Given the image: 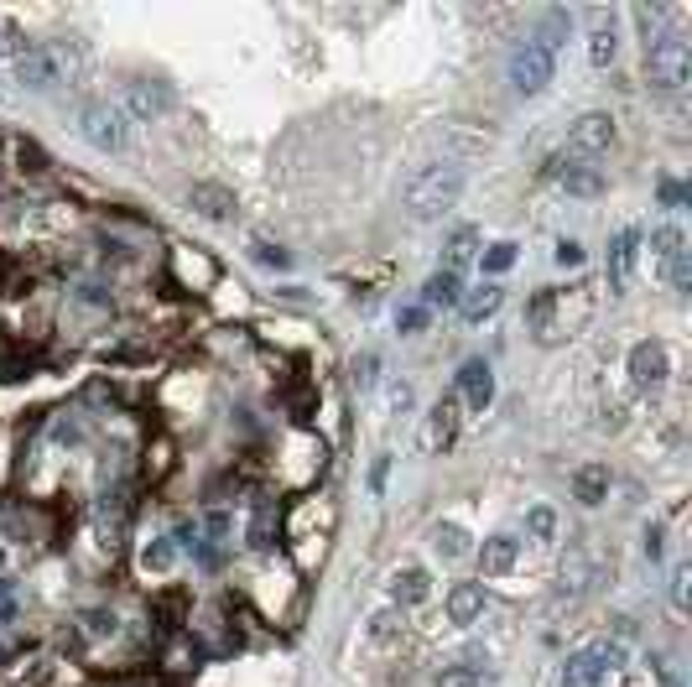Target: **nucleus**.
Instances as JSON below:
<instances>
[{"mask_svg":"<svg viewBox=\"0 0 692 687\" xmlns=\"http://www.w3.org/2000/svg\"><path fill=\"white\" fill-rule=\"evenodd\" d=\"M437 687H479V672L474 666H448V672H437Z\"/></svg>","mask_w":692,"mask_h":687,"instance_id":"obj_35","label":"nucleus"},{"mask_svg":"<svg viewBox=\"0 0 692 687\" xmlns=\"http://www.w3.org/2000/svg\"><path fill=\"white\" fill-rule=\"evenodd\" d=\"M78 131H84L99 151H131V125H125V115L110 110V105H84Z\"/></svg>","mask_w":692,"mask_h":687,"instance_id":"obj_5","label":"nucleus"},{"mask_svg":"<svg viewBox=\"0 0 692 687\" xmlns=\"http://www.w3.org/2000/svg\"><path fill=\"white\" fill-rule=\"evenodd\" d=\"M428 303H443V308L458 303V277H454V271H437V277H432V282H428Z\"/></svg>","mask_w":692,"mask_h":687,"instance_id":"obj_28","label":"nucleus"},{"mask_svg":"<svg viewBox=\"0 0 692 687\" xmlns=\"http://www.w3.org/2000/svg\"><path fill=\"white\" fill-rule=\"evenodd\" d=\"M568 26H573V16H568V11H547V16H542V26H536V37H531V42H536V48H542V52H557V48H563V42H568Z\"/></svg>","mask_w":692,"mask_h":687,"instance_id":"obj_21","label":"nucleus"},{"mask_svg":"<svg viewBox=\"0 0 692 687\" xmlns=\"http://www.w3.org/2000/svg\"><path fill=\"white\" fill-rule=\"evenodd\" d=\"M645 557H662V526L645 531Z\"/></svg>","mask_w":692,"mask_h":687,"instance_id":"obj_43","label":"nucleus"},{"mask_svg":"<svg viewBox=\"0 0 692 687\" xmlns=\"http://www.w3.org/2000/svg\"><path fill=\"white\" fill-rule=\"evenodd\" d=\"M563 193H568V198H598V193H604V177L589 172V167H568V172H563Z\"/></svg>","mask_w":692,"mask_h":687,"instance_id":"obj_23","label":"nucleus"},{"mask_svg":"<svg viewBox=\"0 0 692 687\" xmlns=\"http://www.w3.org/2000/svg\"><path fill=\"white\" fill-rule=\"evenodd\" d=\"M484 604H490V599H484V589H479V584H458V589L448 593V619L469 630V625L484 615Z\"/></svg>","mask_w":692,"mask_h":687,"instance_id":"obj_14","label":"nucleus"},{"mask_svg":"<svg viewBox=\"0 0 692 687\" xmlns=\"http://www.w3.org/2000/svg\"><path fill=\"white\" fill-rule=\"evenodd\" d=\"M428 329V308H401L396 312V333H422Z\"/></svg>","mask_w":692,"mask_h":687,"instance_id":"obj_36","label":"nucleus"},{"mask_svg":"<svg viewBox=\"0 0 692 687\" xmlns=\"http://www.w3.org/2000/svg\"><path fill=\"white\" fill-rule=\"evenodd\" d=\"M428 593H432V573H422V568H406L391 578V599L396 604H422Z\"/></svg>","mask_w":692,"mask_h":687,"instance_id":"obj_19","label":"nucleus"},{"mask_svg":"<svg viewBox=\"0 0 692 687\" xmlns=\"http://www.w3.org/2000/svg\"><path fill=\"white\" fill-rule=\"evenodd\" d=\"M375 376H381V359H375V355H359L355 370H349V380H355L359 391H370V385H375Z\"/></svg>","mask_w":692,"mask_h":687,"instance_id":"obj_31","label":"nucleus"},{"mask_svg":"<svg viewBox=\"0 0 692 687\" xmlns=\"http://www.w3.org/2000/svg\"><path fill=\"white\" fill-rule=\"evenodd\" d=\"M37 48V42H26V32H16L11 22H0V63H16L26 52Z\"/></svg>","mask_w":692,"mask_h":687,"instance_id":"obj_27","label":"nucleus"},{"mask_svg":"<svg viewBox=\"0 0 692 687\" xmlns=\"http://www.w3.org/2000/svg\"><path fill=\"white\" fill-rule=\"evenodd\" d=\"M688 73H692V42H688V32L671 26L667 37H656V42L645 48V78H651L656 89H682Z\"/></svg>","mask_w":692,"mask_h":687,"instance_id":"obj_3","label":"nucleus"},{"mask_svg":"<svg viewBox=\"0 0 692 687\" xmlns=\"http://www.w3.org/2000/svg\"><path fill=\"white\" fill-rule=\"evenodd\" d=\"M594 589V557L589 552H573L568 557V568H563V578H557V599H578V593Z\"/></svg>","mask_w":692,"mask_h":687,"instance_id":"obj_15","label":"nucleus"},{"mask_svg":"<svg viewBox=\"0 0 692 687\" xmlns=\"http://www.w3.org/2000/svg\"><path fill=\"white\" fill-rule=\"evenodd\" d=\"M667 277H671V286H677V292H688V286H692V256H688V250L667 261Z\"/></svg>","mask_w":692,"mask_h":687,"instance_id":"obj_33","label":"nucleus"},{"mask_svg":"<svg viewBox=\"0 0 692 687\" xmlns=\"http://www.w3.org/2000/svg\"><path fill=\"white\" fill-rule=\"evenodd\" d=\"M598 677H604V666H598L594 646H583L563 662V687H598Z\"/></svg>","mask_w":692,"mask_h":687,"instance_id":"obj_16","label":"nucleus"},{"mask_svg":"<svg viewBox=\"0 0 692 687\" xmlns=\"http://www.w3.org/2000/svg\"><path fill=\"white\" fill-rule=\"evenodd\" d=\"M458 402H469V406L495 402V370H490L484 359H469V365L458 370Z\"/></svg>","mask_w":692,"mask_h":687,"instance_id":"obj_10","label":"nucleus"},{"mask_svg":"<svg viewBox=\"0 0 692 687\" xmlns=\"http://www.w3.org/2000/svg\"><path fill=\"white\" fill-rule=\"evenodd\" d=\"M84 63V42H48V48H32L26 58H16V84L22 89H58L63 78H73V69Z\"/></svg>","mask_w":692,"mask_h":687,"instance_id":"obj_2","label":"nucleus"},{"mask_svg":"<svg viewBox=\"0 0 692 687\" xmlns=\"http://www.w3.org/2000/svg\"><path fill=\"white\" fill-rule=\"evenodd\" d=\"M401 636V615L396 610H375L370 615V640H396Z\"/></svg>","mask_w":692,"mask_h":687,"instance_id":"obj_29","label":"nucleus"},{"mask_svg":"<svg viewBox=\"0 0 692 687\" xmlns=\"http://www.w3.org/2000/svg\"><path fill=\"white\" fill-rule=\"evenodd\" d=\"M250 542H256V547H271V500H261V511H256V526H250Z\"/></svg>","mask_w":692,"mask_h":687,"instance_id":"obj_37","label":"nucleus"},{"mask_svg":"<svg viewBox=\"0 0 692 687\" xmlns=\"http://www.w3.org/2000/svg\"><path fill=\"white\" fill-rule=\"evenodd\" d=\"M516 266V245H495V250H484V271L490 277H501V271H510Z\"/></svg>","mask_w":692,"mask_h":687,"instance_id":"obj_32","label":"nucleus"},{"mask_svg":"<svg viewBox=\"0 0 692 687\" xmlns=\"http://www.w3.org/2000/svg\"><path fill=\"white\" fill-rule=\"evenodd\" d=\"M84 630H89V636H115V615H110V610H89Z\"/></svg>","mask_w":692,"mask_h":687,"instance_id":"obj_38","label":"nucleus"},{"mask_svg":"<svg viewBox=\"0 0 692 687\" xmlns=\"http://www.w3.org/2000/svg\"><path fill=\"white\" fill-rule=\"evenodd\" d=\"M688 584H692V568L671 573V610H677V615H688Z\"/></svg>","mask_w":692,"mask_h":687,"instance_id":"obj_34","label":"nucleus"},{"mask_svg":"<svg viewBox=\"0 0 692 687\" xmlns=\"http://www.w3.org/2000/svg\"><path fill=\"white\" fill-rule=\"evenodd\" d=\"M0 573H5V542H0Z\"/></svg>","mask_w":692,"mask_h":687,"instance_id":"obj_45","label":"nucleus"},{"mask_svg":"<svg viewBox=\"0 0 692 687\" xmlns=\"http://www.w3.org/2000/svg\"><path fill=\"white\" fill-rule=\"evenodd\" d=\"M573 495L583 505H604V495H609V464H583L573 475Z\"/></svg>","mask_w":692,"mask_h":687,"instance_id":"obj_17","label":"nucleus"},{"mask_svg":"<svg viewBox=\"0 0 692 687\" xmlns=\"http://www.w3.org/2000/svg\"><path fill=\"white\" fill-rule=\"evenodd\" d=\"M474 256H479V230H474V224H464V230H454V235L443 240V266H437V271H454V277H458Z\"/></svg>","mask_w":692,"mask_h":687,"instance_id":"obj_13","label":"nucleus"},{"mask_svg":"<svg viewBox=\"0 0 692 687\" xmlns=\"http://www.w3.org/2000/svg\"><path fill=\"white\" fill-rule=\"evenodd\" d=\"M385 475H391V458H381V464H375V469H370V484H375V490H381V484H385Z\"/></svg>","mask_w":692,"mask_h":687,"instance_id":"obj_44","label":"nucleus"},{"mask_svg":"<svg viewBox=\"0 0 692 687\" xmlns=\"http://www.w3.org/2000/svg\"><path fill=\"white\" fill-rule=\"evenodd\" d=\"M671 359H667V344L662 339H641L635 349H630V385L635 391H656L662 380H667Z\"/></svg>","mask_w":692,"mask_h":687,"instance_id":"obj_6","label":"nucleus"},{"mask_svg":"<svg viewBox=\"0 0 692 687\" xmlns=\"http://www.w3.org/2000/svg\"><path fill=\"white\" fill-rule=\"evenodd\" d=\"M256 261H265V266H292V256H287V250H271V245H256Z\"/></svg>","mask_w":692,"mask_h":687,"instance_id":"obj_41","label":"nucleus"},{"mask_svg":"<svg viewBox=\"0 0 692 687\" xmlns=\"http://www.w3.org/2000/svg\"><path fill=\"white\" fill-rule=\"evenodd\" d=\"M188 204L198 213H209V219H235V193L230 188H219V183H193V193H188Z\"/></svg>","mask_w":692,"mask_h":687,"instance_id":"obj_12","label":"nucleus"},{"mask_svg":"<svg viewBox=\"0 0 692 687\" xmlns=\"http://www.w3.org/2000/svg\"><path fill=\"white\" fill-rule=\"evenodd\" d=\"M458 438V396H443V402L428 412V427H422V449L428 453H443L454 449Z\"/></svg>","mask_w":692,"mask_h":687,"instance_id":"obj_9","label":"nucleus"},{"mask_svg":"<svg viewBox=\"0 0 692 687\" xmlns=\"http://www.w3.org/2000/svg\"><path fill=\"white\" fill-rule=\"evenodd\" d=\"M615 52H620V37H615V26H609V22L594 26V37H589V63L604 73L609 63H615Z\"/></svg>","mask_w":692,"mask_h":687,"instance_id":"obj_22","label":"nucleus"},{"mask_svg":"<svg viewBox=\"0 0 692 687\" xmlns=\"http://www.w3.org/2000/svg\"><path fill=\"white\" fill-rule=\"evenodd\" d=\"M501 286L495 282H484V286H474V292H469V297H464V323H484V318H490V312L501 308Z\"/></svg>","mask_w":692,"mask_h":687,"instance_id":"obj_20","label":"nucleus"},{"mask_svg":"<svg viewBox=\"0 0 692 687\" xmlns=\"http://www.w3.org/2000/svg\"><path fill=\"white\" fill-rule=\"evenodd\" d=\"M125 110L136 120H157L172 110V84H162V78H131L125 84Z\"/></svg>","mask_w":692,"mask_h":687,"instance_id":"obj_7","label":"nucleus"},{"mask_svg":"<svg viewBox=\"0 0 692 687\" xmlns=\"http://www.w3.org/2000/svg\"><path fill=\"white\" fill-rule=\"evenodd\" d=\"M401 198H406V213H411V219H437V213H448L458 198H464V167L458 162L422 167V172L401 188Z\"/></svg>","mask_w":692,"mask_h":687,"instance_id":"obj_1","label":"nucleus"},{"mask_svg":"<svg viewBox=\"0 0 692 687\" xmlns=\"http://www.w3.org/2000/svg\"><path fill=\"white\" fill-rule=\"evenodd\" d=\"M609 142H615V120L604 115V110L578 115V125L568 131V146H573L578 157H598V151H609Z\"/></svg>","mask_w":692,"mask_h":687,"instance_id":"obj_8","label":"nucleus"},{"mask_svg":"<svg viewBox=\"0 0 692 687\" xmlns=\"http://www.w3.org/2000/svg\"><path fill=\"white\" fill-rule=\"evenodd\" d=\"M172 563H177V542H172V537H151V542L141 547V568L146 573H168Z\"/></svg>","mask_w":692,"mask_h":687,"instance_id":"obj_25","label":"nucleus"},{"mask_svg":"<svg viewBox=\"0 0 692 687\" xmlns=\"http://www.w3.org/2000/svg\"><path fill=\"white\" fill-rule=\"evenodd\" d=\"M651 245H656V256H662V261H671V256H682V250H688V240H682V230H677V224L656 230V240H651Z\"/></svg>","mask_w":692,"mask_h":687,"instance_id":"obj_30","label":"nucleus"},{"mask_svg":"<svg viewBox=\"0 0 692 687\" xmlns=\"http://www.w3.org/2000/svg\"><path fill=\"white\" fill-rule=\"evenodd\" d=\"M22 167H32V172H42V167H48V151H42L37 142H22Z\"/></svg>","mask_w":692,"mask_h":687,"instance_id":"obj_39","label":"nucleus"},{"mask_svg":"<svg viewBox=\"0 0 692 687\" xmlns=\"http://www.w3.org/2000/svg\"><path fill=\"white\" fill-rule=\"evenodd\" d=\"M557 261H563V266H578V261H583V245L563 240V245H557Z\"/></svg>","mask_w":692,"mask_h":687,"instance_id":"obj_42","label":"nucleus"},{"mask_svg":"<svg viewBox=\"0 0 692 687\" xmlns=\"http://www.w3.org/2000/svg\"><path fill=\"white\" fill-rule=\"evenodd\" d=\"M432 547H437V557H448V563H454V557H464V552H469V531H464V526H454V522H443L437 531H432Z\"/></svg>","mask_w":692,"mask_h":687,"instance_id":"obj_24","label":"nucleus"},{"mask_svg":"<svg viewBox=\"0 0 692 687\" xmlns=\"http://www.w3.org/2000/svg\"><path fill=\"white\" fill-rule=\"evenodd\" d=\"M641 256V230H620L609 240V286H625L630 282V266Z\"/></svg>","mask_w":692,"mask_h":687,"instance_id":"obj_11","label":"nucleus"},{"mask_svg":"<svg viewBox=\"0 0 692 687\" xmlns=\"http://www.w3.org/2000/svg\"><path fill=\"white\" fill-rule=\"evenodd\" d=\"M552 69H557L552 52H542L536 42H521V48L510 52V89L516 95H542L552 84Z\"/></svg>","mask_w":692,"mask_h":687,"instance_id":"obj_4","label":"nucleus"},{"mask_svg":"<svg viewBox=\"0 0 692 687\" xmlns=\"http://www.w3.org/2000/svg\"><path fill=\"white\" fill-rule=\"evenodd\" d=\"M516 552H521L516 537H490V542L479 547V568L484 573H510L516 568Z\"/></svg>","mask_w":692,"mask_h":687,"instance_id":"obj_18","label":"nucleus"},{"mask_svg":"<svg viewBox=\"0 0 692 687\" xmlns=\"http://www.w3.org/2000/svg\"><path fill=\"white\" fill-rule=\"evenodd\" d=\"M411 396H417L411 380H396V385H391V406H396V412H411Z\"/></svg>","mask_w":692,"mask_h":687,"instance_id":"obj_40","label":"nucleus"},{"mask_svg":"<svg viewBox=\"0 0 692 687\" xmlns=\"http://www.w3.org/2000/svg\"><path fill=\"white\" fill-rule=\"evenodd\" d=\"M526 531H531L536 542H552V537H557V511H552V505H531V511H526Z\"/></svg>","mask_w":692,"mask_h":687,"instance_id":"obj_26","label":"nucleus"}]
</instances>
